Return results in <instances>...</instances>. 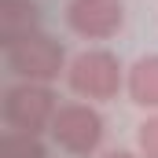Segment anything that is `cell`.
<instances>
[{
    "label": "cell",
    "mask_w": 158,
    "mask_h": 158,
    "mask_svg": "<svg viewBox=\"0 0 158 158\" xmlns=\"http://www.w3.org/2000/svg\"><path fill=\"white\" fill-rule=\"evenodd\" d=\"M125 74L129 66L121 63L110 48H81L77 55H70V66H66V88L74 92V99L85 103H110L125 92Z\"/></svg>",
    "instance_id": "cell-1"
},
{
    "label": "cell",
    "mask_w": 158,
    "mask_h": 158,
    "mask_svg": "<svg viewBox=\"0 0 158 158\" xmlns=\"http://www.w3.org/2000/svg\"><path fill=\"white\" fill-rule=\"evenodd\" d=\"M4 52V66L15 81H33V85H55L59 77H66V48L52 33H30V37H19L11 44L0 48Z\"/></svg>",
    "instance_id": "cell-2"
},
{
    "label": "cell",
    "mask_w": 158,
    "mask_h": 158,
    "mask_svg": "<svg viewBox=\"0 0 158 158\" xmlns=\"http://www.w3.org/2000/svg\"><path fill=\"white\" fill-rule=\"evenodd\" d=\"M103 136H107V121L96 103L85 99H63L48 129V140L70 158H96L103 147Z\"/></svg>",
    "instance_id": "cell-3"
},
{
    "label": "cell",
    "mask_w": 158,
    "mask_h": 158,
    "mask_svg": "<svg viewBox=\"0 0 158 158\" xmlns=\"http://www.w3.org/2000/svg\"><path fill=\"white\" fill-rule=\"evenodd\" d=\"M55 110H59V96L52 92V85H33V81H15L0 99L4 129H15V132L48 136Z\"/></svg>",
    "instance_id": "cell-4"
},
{
    "label": "cell",
    "mask_w": 158,
    "mask_h": 158,
    "mask_svg": "<svg viewBox=\"0 0 158 158\" xmlns=\"http://www.w3.org/2000/svg\"><path fill=\"white\" fill-rule=\"evenodd\" d=\"M63 19L81 40H110L125 30V0H66Z\"/></svg>",
    "instance_id": "cell-5"
},
{
    "label": "cell",
    "mask_w": 158,
    "mask_h": 158,
    "mask_svg": "<svg viewBox=\"0 0 158 158\" xmlns=\"http://www.w3.org/2000/svg\"><path fill=\"white\" fill-rule=\"evenodd\" d=\"M125 96H129L132 107H140L147 114L158 110V52L140 55L129 66V74H125Z\"/></svg>",
    "instance_id": "cell-6"
},
{
    "label": "cell",
    "mask_w": 158,
    "mask_h": 158,
    "mask_svg": "<svg viewBox=\"0 0 158 158\" xmlns=\"http://www.w3.org/2000/svg\"><path fill=\"white\" fill-rule=\"evenodd\" d=\"M40 30V4L37 0H0V48L19 37Z\"/></svg>",
    "instance_id": "cell-7"
},
{
    "label": "cell",
    "mask_w": 158,
    "mask_h": 158,
    "mask_svg": "<svg viewBox=\"0 0 158 158\" xmlns=\"http://www.w3.org/2000/svg\"><path fill=\"white\" fill-rule=\"evenodd\" d=\"M0 158H48V143H44V136H33V132L4 129L0 132Z\"/></svg>",
    "instance_id": "cell-8"
},
{
    "label": "cell",
    "mask_w": 158,
    "mask_h": 158,
    "mask_svg": "<svg viewBox=\"0 0 158 158\" xmlns=\"http://www.w3.org/2000/svg\"><path fill=\"white\" fill-rule=\"evenodd\" d=\"M136 151L140 158H158V110L136 125Z\"/></svg>",
    "instance_id": "cell-9"
},
{
    "label": "cell",
    "mask_w": 158,
    "mask_h": 158,
    "mask_svg": "<svg viewBox=\"0 0 158 158\" xmlns=\"http://www.w3.org/2000/svg\"><path fill=\"white\" fill-rule=\"evenodd\" d=\"M96 158H140V151H129V147H110V151H99Z\"/></svg>",
    "instance_id": "cell-10"
}]
</instances>
